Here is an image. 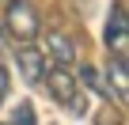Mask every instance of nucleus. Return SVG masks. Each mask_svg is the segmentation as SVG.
I'll return each instance as SVG.
<instances>
[{"label": "nucleus", "mask_w": 129, "mask_h": 125, "mask_svg": "<svg viewBox=\"0 0 129 125\" xmlns=\"http://www.w3.org/2000/svg\"><path fill=\"white\" fill-rule=\"evenodd\" d=\"M4 30H8V38H15L19 46L34 42V38L42 34V15H38V8L30 4V0H12L8 12H4Z\"/></svg>", "instance_id": "1"}, {"label": "nucleus", "mask_w": 129, "mask_h": 125, "mask_svg": "<svg viewBox=\"0 0 129 125\" xmlns=\"http://www.w3.org/2000/svg\"><path fill=\"white\" fill-rule=\"evenodd\" d=\"M46 84H49L53 102L69 106L72 114H84V110H87V102H84V87H80V80L72 76V68H64V65H49V68H46Z\"/></svg>", "instance_id": "2"}, {"label": "nucleus", "mask_w": 129, "mask_h": 125, "mask_svg": "<svg viewBox=\"0 0 129 125\" xmlns=\"http://www.w3.org/2000/svg\"><path fill=\"white\" fill-rule=\"evenodd\" d=\"M15 61H19V72H23V80H27V84H42V80H46L49 61H46V53H42L34 42L19 46V49H15Z\"/></svg>", "instance_id": "3"}, {"label": "nucleus", "mask_w": 129, "mask_h": 125, "mask_svg": "<svg viewBox=\"0 0 129 125\" xmlns=\"http://www.w3.org/2000/svg\"><path fill=\"white\" fill-rule=\"evenodd\" d=\"M106 46L114 49V57H125L129 53V34H125V4L110 8V19H106Z\"/></svg>", "instance_id": "4"}, {"label": "nucleus", "mask_w": 129, "mask_h": 125, "mask_svg": "<svg viewBox=\"0 0 129 125\" xmlns=\"http://www.w3.org/2000/svg\"><path fill=\"white\" fill-rule=\"evenodd\" d=\"M46 53H49L53 65H64V68L76 65V42L64 34V30H49L46 34Z\"/></svg>", "instance_id": "5"}, {"label": "nucleus", "mask_w": 129, "mask_h": 125, "mask_svg": "<svg viewBox=\"0 0 129 125\" xmlns=\"http://www.w3.org/2000/svg\"><path fill=\"white\" fill-rule=\"evenodd\" d=\"M106 84H110L114 99L125 102V91H129V80H125V57H114L110 65H106Z\"/></svg>", "instance_id": "6"}, {"label": "nucleus", "mask_w": 129, "mask_h": 125, "mask_svg": "<svg viewBox=\"0 0 129 125\" xmlns=\"http://www.w3.org/2000/svg\"><path fill=\"white\" fill-rule=\"evenodd\" d=\"M80 80H84V84H87L95 95H103V99H114V91H110V84L103 80V72H99V68H84V72H80Z\"/></svg>", "instance_id": "7"}, {"label": "nucleus", "mask_w": 129, "mask_h": 125, "mask_svg": "<svg viewBox=\"0 0 129 125\" xmlns=\"http://www.w3.org/2000/svg\"><path fill=\"white\" fill-rule=\"evenodd\" d=\"M12 125H34V110H30V102H23L19 110H15V121Z\"/></svg>", "instance_id": "8"}, {"label": "nucleus", "mask_w": 129, "mask_h": 125, "mask_svg": "<svg viewBox=\"0 0 129 125\" xmlns=\"http://www.w3.org/2000/svg\"><path fill=\"white\" fill-rule=\"evenodd\" d=\"M4 99H8V72L0 68V102H4Z\"/></svg>", "instance_id": "9"}, {"label": "nucleus", "mask_w": 129, "mask_h": 125, "mask_svg": "<svg viewBox=\"0 0 129 125\" xmlns=\"http://www.w3.org/2000/svg\"><path fill=\"white\" fill-rule=\"evenodd\" d=\"M4 49H8V30L0 27V57H4Z\"/></svg>", "instance_id": "10"}]
</instances>
